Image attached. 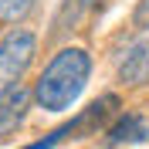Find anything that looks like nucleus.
<instances>
[{
    "label": "nucleus",
    "mask_w": 149,
    "mask_h": 149,
    "mask_svg": "<svg viewBox=\"0 0 149 149\" xmlns=\"http://www.w3.org/2000/svg\"><path fill=\"white\" fill-rule=\"evenodd\" d=\"M37 58V34L27 27H10L0 37V88L17 85Z\"/></svg>",
    "instance_id": "obj_2"
},
{
    "label": "nucleus",
    "mask_w": 149,
    "mask_h": 149,
    "mask_svg": "<svg viewBox=\"0 0 149 149\" xmlns=\"http://www.w3.org/2000/svg\"><path fill=\"white\" fill-rule=\"evenodd\" d=\"M149 136V125L142 115H136V112H129V115H122V119H115L105 129V142L109 146H122V142H142Z\"/></svg>",
    "instance_id": "obj_5"
},
{
    "label": "nucleus",
    "mask_w": 149,
    "mask_h": 149,
    "mask_svg": "<svg viewBox=\"0 0 149 149\" xmlns=\"http://www.w3.org/2000/svg\"><path fill=\"white\" fill-rule=\"evenodd\" d=\"M37 0H0V24H20Z\"/></svg>",
    "instance_id": "obj_6"
},
{
    "label": "nucleus",
    "mask_w": 149,
    "mask_h": 149,
    "mask_svg": "<svg viewBox=\"0 0 149 149\" xmlns=\"http://www.w3.org/2000/svg\"><path fill=\"white\" fill-rule=\"evenodd\" d=\"M68 136H71V125H61V129L47 132L44 139H37V142H27V146H24V149H54L58 142H65Z\"/></svg>",
    "instance_id": "obj_7"
},
{
    "label": "nucleus",
    "mask_w": 149,
    "mask_h": 149,
    "mask_svg": "<svg viewBox=\"0 0 149 149\" xmlns=\"http://www.w3.org/2000/svg\"><path fill=\"white\" fill-rule=\"evenodd\" d=\"M119 81L129 85V88L149 85V41H139L136 47L125 51V58L119 65Z\"/></svg>",
    "instance_id": "obj_4"
},
{
    "label": "nucleus",
    "mask_w": 149,
    "mask_h": 149,
    "mask_svg": "<svg viewBox=\"0 0 149 149\" xmlns=\"http://www.w3.org/2000/svg\"><path fill=\"white\" fill-rule=\"evenodd\" d=\"M88 78H92V54L78 44L58 47L41 68L37 81L31 85V98L37 109L61 115L81 98V92L88 88Z\"/></svg>",
    "instance_id": "obj_1"
},
{
    "label": "nucleus",
    "mask_w": 149,
    "mask_h": 149,
    "mask_svg": "<svg viewBox=\"0 0 149 149\" xmlns=\"http://www.w3.org/2000/svg\"><path fill=\"white\" fill-rule=\"evenodd\" d=\"M132 27L136 31H149V0H139L132 10Z\"/></svg>",
    "instance_id": "obj_8"
},
{
    "label": "nucleus",
    "mask_w": 149,
    "mask_h": 149,
    "mask_svg": "<svg viewBox=\"0 0 149 149\" xmlns=\"http://www.w3.org/2000/svg\"><path fill=\"white\" fill-rule=\"evenodd\" d=\"M31 105H34V98H31V85L17 81V85L0 88V139L10 136V132L24 122V115L31 112Z\"/></svg>",
    "instance_id": "obj_3"
}]
</instances>
